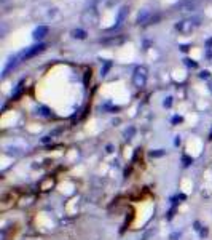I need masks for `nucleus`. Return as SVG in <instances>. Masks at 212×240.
Instances as JSON below:
<instances>
[{"mask_svg": "<svg viewBox=\"0 0 212 240\" xmlns=\"http://www.w3.org/2000/svg\"><path fill=\"white\" fill-rule=\"evenodd\" d=\"M163 106H164V107H167V109L171 107V106H172V98H171V96H167L166 99L163 101Z\"/></svg>", "mask_w": 212, "mask_h": 240, "instance_id": "f3484780", "label": "nucleus"}, {"mask_svg": "<svg viewBox=\"0 0 212 240\" xmlns=\"http://www.w3.org/2000/svg\"><path fill=\"white\" fill-rule=\"evenodd\" d=\"M188 48H190V45H182L180 50H182V51H188Z\"/></svg>", "mask_w": 212, "mask_h": 240, "instance_id": "b1692460", "label": "nucleus"}, {"mask_svg": "<svg viewBox=\"0 0 212 240\" xmlns=\"http://www.w3.org/2000/svg\"><path fill=\"white\" fill-rule=\"evenodd\" d=\"M45 43H38V45H34V47H29L27 50L23 53V58L24 59H29V58H34V56H37L38 53H41L45 50Z\"/></svg>", "mask_w": 212, "mask_h": 240, "instance_id": "20e7f679", "label": "nucleus"}, {"mask_svg": "<svg viewBox=\"0 0 212 240\" xmlns=\"http://www.w3.org/2000/svg\"><path fill=\"white\" fill-rule=\"evenodd\" d=\"M180 237V232H174V234L171 235V240H177Z\"/></svg>", "mask_w": 212, "mask_h": 240, "instance_id": "4be33fe9", "label": "nucleus"}, {"mask_svg": "<svg viewBox=\"0 0 212 240\" xmlns=\"http://www.w3.org/2000/svg\"><path fill=\"white\" fill-rule=\"evenodd\" d=\"M182 163H183V167H190V165L193 163V159L188 157V155H183V157H182Z\"/></svg>", "mask_w": 212, "mask_h": 240, "instance_id": "4468645a", "label": "nucleus"}, {"mask_svg": "<svg viewBox=\"0 0 212 240\" xmlns=\"http://www.w3.org/2000/svg\"><path fill=\"white\" fill-rule=\"evenodd\" d=\"M163 155H166V151H163V149H156V151L150 152V157H163Z\"/></svg>", "mask_w": 212, "mask_h": 240, "instance_id": "ddd939ff", "label": "nucleus"}, {"mask_svg": "<svg viewBox=\"0 0 212 240\" xmlns=\"http://www.w3.org/2000/svg\"><path fill=\"white\" fill-rule=\"evenodd\" d=\"M180 122H183V118L179 117V115H175V117L172 118V123H180Z\"/></svg>", "mask_w": 212, "mask_h": 240, "instance_id": "aec40b11", "label": "nucleus"}, {"mask_svg": "<svg viewBox=\"0 0 212 240\" xmlns=\"http://www.w3.org/2000/svg\"><path fill=\"white\" fill-rule=\"evenodd\" d=\"M174 144H175V146H179V144H180V136H175V141H174Z\"/></svg>", "mask_w": 212, "mask_h": 240, "instance_id": "393cba45", "label": "nucleus"}, {"mask_svg": "<svg viewBox=\"0 0 212 240\" xmlns=\"http://www.w3.org/2000/svg\"><path fill=\"white\" fill-rule=\"evenodd\" d=\"M134 135H136V128H134V126H128V128L124 130V133H123V136H124L126 141H131L134 138Z\"/></svg>", "mask_w": 212, "mask_h": 240, "instance_id": "9b49d317", "label": "nucleus"}, {"mask_svg": "<svg viewBox=\"0 0 212 240\" xmlns=\"http://www.w3.org/2000/svg\"><path fill=\"white\" fill-rule=\"evenodd\" d=\"M107 152H109V154H110V152H113V146H112V144L107 146Z\"/></svg>", "mask_w": 212, "mask_h": 240, "instance_id": "a878e982", "label": "nucleus"}, {"mask_svg": "<svg viewBox=\"0 0 212 240\" xmlns=\"http://www.w3.org/2000/svg\"><path fill=\"white\" fill-rule=\"evenodd\" d=\"M199 77H201V79H209V72H207V70H204V72L199 74Z\"/></svg>", "mask_w": 212, "mask_h": 240, "instance_id": "412c9836", "label": "nucleus"}, {"mask_svg": "<svg viewBox=\"0 0 212 240\" xmlns=\"http://www.w3.org/2000/svg\"><path fill=\"white\" fill-rule=\"evenodd\" d=\"M198 234H199V237H203V238H204V237H207L209 231H207V227H206V226H201V229L198 231Z\"/></svg>", "mask_w": 212, "mask_h": 240, "instance_id": "dca6fc26", "label": "nucleus"}, {"mask_svg": "<svg viewBox=\"0 0 212 240\" xmlns=\"http://www.w3.org/2000/svg\"><path fill=\"white\" fill-rule=\"evenodd\" d=\"M128 15H129V8H128V6H121V8L118 10V15H117V24H115V27L121 26L124 23V19L128 18Z\"/></svg>", "mask_w": 212, "mask_h": 240, "instance_id": "6e6552de", "label": "nucleus"}, {"mask_svg": "<svg viewBox=\"0 0 212 240\" xmlns=\"http://www.w3.org/2000/svg\"><path fill=\"white\" fill-rule=\"evenodd\" d=\"M147 77H148V70L145 66H137L132 72V85L136 88H144L147 83Z\"/></svg>", "mask_w": 212, "mask_h": 240, "instance_id": "f03ea898", "label": "nucleus"}, {"mask_svg": "<svg viewBox=\"0 0 212 240\" xmlns=\"http://www.w3.org/2000/svg\"><path fill=\"white\" fill-rule=\"evenodd\" d=\"M209 139H212V131H210V135H209Z\"/></svg>", "mask_w": 212, "mask_h": 240, "instance_id": "bb28decb", "label": "nucleus"}, {"mask_svg": "<svg viewBox=\"0 0 212 240\" xmlns=\"http://www.w3.org/2000/svg\"><path fill=\"white\" fill-rule=\"evenodd\" d=\"M70 34H72V37L77 39V40H84V39H86V35H88V32L83 31V29H74Z\"/></svg>", "mask_w": 212, "mask_h": 240, "instance_id": "9d476101", "label": "nucleus"}, {"mask_svg": "<svg viewBox=\"0 0 212 240\" xmlns=\"http://www.w3.org/2000/svg\"><path fill=\"white\" fill-rule=\"evenodd\" d=\"M37 115H40V117H45V118H49L53 115V112H51V109L49 107H46V106H38L37 107V112H35Z\"/></svg>", "mask_w": 212, "mask_h": 240, "instance_id": "1a4fd4ad", "label": "nucleus"}, {"mask_svg": "<svg viewBox=\"0 0 212 240\" xmlns=\"http://www.w3.org/2000/svg\"><path fill=\"white\" fill-rule=\"evenodd\" d=\"M185 64H187L188 67H196V62H193L192 59H185Z\"/></svg>", "mask_w": 212, "mask_h": 240, "instance_id": "6ab92c4d", "label": "nucleus"}, {"mask_svg": "<svg viewBox=\"0 0 212 240\" xmlns=\"http://www.w3.org/2000/svg\"><path fill=\"white\" fill-rule=\"evenodd\" d=\"M16 62H18V56H15V58H10L8 62H6V66H5V69H3V75H6V72H8L10 69L15 67V66H16Z\"/></svg>", "mask_w": 212, "mask_h": 240, "instance_id": "f8f14e48", "label": "nucleus"}, {"mask_svg": "<svg viewBox=\"0 0 212 240\" xmlns=\"http://www.w3.org/2000/svg\"><path fill=\"white\" fill-rule=\"evenodd\" d=\"M48 32H49V29H48V26H37L34 29V32H32V37H34V40H43L46 35H48Z\"/></svg>", "mask_w": 212, "mask_h": 240, "instance_id": "39448f33", "label": "nucleus"}, {"mask_svg": "<svg viewBox=\"0 0 212 240\" xmlns=\"http://www.w3.org/2000/svg\"><path fill=\"white\" fill-rule=\"evenodd\" d=\"M51 139H53V136H43L41 138V144H48V143H51Z\"/></svg>", "mask_w": 212, "mask_h": 240, "instance_id": "a211bd4d", "label": "nucleus"}, {"mask_svg": "<svg viewBox=\"0 0 212 240\" xmlns=\"http://www.w3.org/2000/svg\"><path fill=\"white\" fill-rule=\"evenodd\" d=\"M196 6V0H180V2L175 5L177 11H192Z\"/></svg>", "mask_w": 212, "mask_h": 240, "instance_id": "423d86ee", "label": "nucleus"}, {"mask_svg": "<svg viewBox=\"0 0 212 240\" xmlns=\"http://www.w3.org/2000/svg\"><path fill=\"white\" fill-rule=\"evenodd\" d=\"M172 216H174V208H172V210L167 213V219H172Z\"/></svg>", "mask_w": 212, "mask_h": 240, "instance_id": "5701e85b", "label": "nucleus"}, {"mask_svg": "<svg viewBox=\"0 0 212 240\" xmlns=\"http://www.w3.org/2000/svg\"><path fill=\"white\" fill-rule=\"evenodd\" d=\"M110 67H112V62L107 61V62H105V66L102 67V70H101V75H102V77H104V75H107V72H109V69H110Z\"/></svg>", "mask_w": 212, "mask_h": 240, "instance_id": "2eb2a0df", "label": "nucleus"}, {"mask_svg": "<svg viewBox=\"0 0 212 240\" xmlns=\"http://www.w3.org/2000/svg\"><path fill=\"white\" fill-rule=\"evenodd\" d=\"M2 2H6V0H2Z\"/></svg>", "mask_w": 212, "mask_h": 240, "instance_id": "cd10ccee", "label": "nucleus"}, {"mask_svg": "<svg viewBox=\"0 0 212 240\" xmlns=\"http://www.w3.org/2000/svg\"><path fill=\"white\" fill-rule=\"evenodd\" d=\"M152 16V10H148V8H142L139 13H137V18H136V23L137 24H144L147 23L148 19H150Z\"/></svg>", "mask_w": 212, "mask_h": 240, "instance_id": "0eeeda50", "label": "nucleus"}, {"mask_svg": "<svg viewBox=\"0 0 212 240\" xmlns=\"http://www.w3.org/2000/svg\"><path fill=\"white\" fill-rule=\"evenodd\" d=\"M198 26H199V19L198 18H185V19H182L175 24V29H177L180 34L187 35V34H192Z\"/></svg>", "mask_w": 212, "mask_h": 240, "instance_id": "f257e3e1", "label": "nucleus"}, {"mask_svg": "<svg viewBox=\"0 0 212 240\" xmlns=\"http://www.w3.org/2000/svg\"><path fill=\"white\" fill-rule=\"evenodd\" d=\"M81 23L86 26H96L99 23V13L96 8H86L81 13Z\"/></svg>", "mask_w": 212, "mask_h": 240, "instance_id": "7ed1b4c3", "label": "nucleus"}]
</instances>
